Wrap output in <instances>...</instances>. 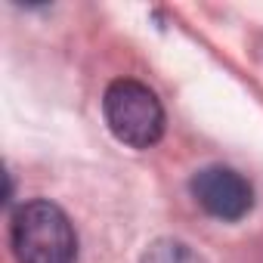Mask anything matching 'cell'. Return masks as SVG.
I'll return each mask as SVG.
<instances>
[{"instance_id": "cell-2", "label": "cell", "mask_w": 263, "mask_h": 263, "mask_svg": "<svg viewBox=\"0 0 263 263\" xmlns=\"http://www.w3.org/2000/svg\"><path fill=\"white\" fill-rule=\"evenodd\" d=\"M102 115L111 137L130 149H152L164 137V108L143 81H111L102 96Z\"/></svg>"}, {"instance_id": "cell-3", "label": "cell", "mask_w": 263, "mask_h": 263, "mask_svg": "<svg viewBox=\"0 0 263 263\" xmlns=\"http://www.w3.org/2000/svg\"><path fill=\"white\" fill-rule=\"evenodd\" d=\"M189 192L198 208L220 223H238L254 208V186L245 174L226 164H208L195 171L189 180Z\"/></svg>"}, {"instance_id": "cell-1", "label": "cell", "mask_w": 263, "mask_h": 263, "mask_svg": "<svg viewBox=\"0 0 263 263\" xmlns=\"http://www.w3.org/2000/svg\"><path fill=\"white\" fill-rule=\"evenodd\" d=\"M10 245L19 263H74L78 260V232L68 214L47 201H25L10 223Z\"/></svg>"}, {"instance_id": "cell-4", "label": "cell", "mask_w": 263, "mask_h": 263, "mask_svg": "<svg viewBox=\"0 0 263 263\" xmlns=\"http://www.w3.org/2000/svg\"><path fill=\"white\" fill-rule=\"evenodd\" d=\"M140 263H208V260L192 245H186L180 238H155L143 251Z\"/></svg>"}]
</instances>
